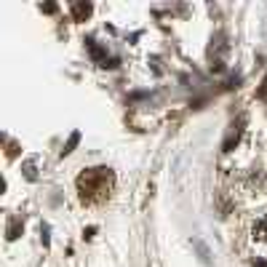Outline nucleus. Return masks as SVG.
Instances as JSON below:
<instances>
[{
  "mask_svg": "<svg viewBox=\"0 0 267 267\" xmlns=\"http://www.w3.org/2000/svg\"><path fill=\"white\" fill-rule=\"evenodd\" d=\"M115 187V176L107 166H99V168H88L77 176V193H80V201L88 203V206H97V203H105L110 193Z\"/></svg>",
  "mask_w": 267,
  "mask_h": 267,
  "instance_id": "nucleus-1",
  "label": "nucleus"
},
{
  "mask_svg": "<svg viewBox=\"0 0 267 267\" xmlns=\"http://www.w3.org/2000/svg\"><path fill=\"white\" fill-rule=\"evenodd\" d=\"M16 232H19V222L11 219V225H8V240H14V238H16Z\"/></svg>",
  "mask_w": 267,
  "mask_h": 267,
  "instance_id": "nucleus-7",
  "label": "nucleus"
},
{
  "mask_svg": "<svg viewBox=\"0 0 267 267\" xmlns=\"http://www.w3.org/2000/svg\"><path fill=\"white\" fill-rule=\"evenodd\" d=\"M256 97H259V99H267V77H264V80H262V88H259V91H256Z\"/></svg>",
  "mask_w": 267,
  "mask_h": 267,
  "instance_id": "nucleus-8",
  "label": "nucleus"
},
{
  "mask_svg": "<svg viewBox=\"0 0 267 267\" xmlns=\"http://www.w3.org/2000/svg\"><path fill=\"white\" fill-rule=\"evenodd\" d=\"M77 142H80V134H77V131H75V134L70 136V142H67V144H64V150H62V155H70V152L75 150V144H77Z\"/></svg>",
  "mask_w": 267,
  "mask_h": 267,
  "instance_id": "nucleus-5",
  "label": "nucleus"
},
{
  "mask_svg": "<svg viewBox=\"0 0 267 267\" xmlns=\"http://www.w3.org/2000/svg\"><path fill=\"white\" fill-rule=\"evenodd\" d=\"M190 243H193V248H195V251H198V259H201L203 264H211V262H214V259H211V248H209V246H206V243H203V240H201V238H193V240H190Z\"/></svg>",
  "mask_w": 267,
  "mask_h": 267,
  "instance_id": "nucleus-3",
  "label": "nucleus"
},
{
  "mask_svg": "<svg viewBox=\"0 0 267 267\" xmlns=\"http://www.w3.org/2000/svg\"><path fill=\"white\" fill-rule=\"evenodd\" d=\"M24 174H27V179H35V176H38V174H35V163H32V160L24 163Z\"/></svg>",
  "mask_w": 267,
  "mask_h": 267,
  "instance_id": "nucleus-6",
  "label": "nucleus"
},
{
  "mask_svg": "<svg viewBox=\"0 0 267 267\" xmlns=\"http://www.w3.org/2000/svg\"><path fill=\"white\" fill-rule=\"evenodd\" d=\"M251 264L254 267H267V259H264V256H256V259H251Z\"/></svg>",
  "mask_w": 267,
  "mask_h": 267,
  "instance_id": "nucleus-9",
  "label": "nucleus"
},
{
  "mask_svg": "<svg viewBox=\"0 0 267 267\" xmlns=\"http://www.w3.org/2000/svg\"><path fill=\"white\" fill-rule=\"evenodd\" d=\"M88 14H91V3H75L72 6V19L75 22H83Z\"/></svg>",
  "mask_w": 267,
  "mask_h": 267,
  "instance_id": "nucleus-4",
  "label": "nucleus"
},
{
  "mask_svg": "<svg viewBox=\"0 0 267 267\" xmlns=\"http://www.w3.org/2000/svg\"><path fill=\"white\" fill-rule=\"evenodd\" d=\"M240 240L248 251H254L256 256H264L267 259V211L251 214L243 227H240Z\"/></svg>",
  "mask_w": 267,
  "mask_h": 267,
  "instance_id": "nucleus-2",
  "label": "nucleus"
}]
</instances>
